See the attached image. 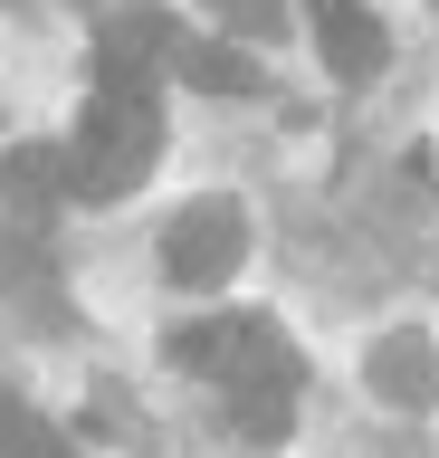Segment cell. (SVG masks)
<instances>
[{"instance_id": "7a4b0ae2", "label": "cell", "mask_w": 439, "mask_h": 458, "mask_svg": "<svg viewBox=\"0 0 439 458\" xmlns=\"http://www.w3.org/2000/svg\"><path fill=\"white\" fill-rule=\"evenodd\" d=\"M153 153H163L153 86H96L87 114H77V143H67V191L77 200H124V191H144Z\"/></svg>"}, {"instance_id": "8992f818", "label": "cell", "mask_w": 439, "mask_h": 458, "mask_svg": "<svg viewBox=\"0 0 439 458\" xmlns=\"http://www.w3.org/2000/svg\"><path fill=\"white\" fill-rule=\"evenodd\" d=\"M316 10V48L334 77H382V57H392V38H382V20L363 10V0H306Z\"/></svg>"}, {"instance_id": "ba28073f", "label": "cell", "mask_w": 439, "mask_h": 458, "mask_svg": "<svg viewBox=\"0 0 439 458\" xmlns=\"http://www.w3.org/2000/svg\"><path fill=\"white\" fill-rule=\"evenodd\" d=\"M173 77H191L201 96H249V86H258V57H249V48H220V38H182V48H173Z\"/></svg>"}, {"instance_id": "9c48e42d", "label": "cell", "mask_w": 439, "mask_h": 458, "mask_svg": "<svg viewBox=\"0 0 439 458\" xmlns=\"http://www.w3.org/2000/svg\"><path fill=\"white\" fill-rule=\"evenodd\" d=\"M0 458H77V449H67V439L38 420L20 392H0Z\"/></svg>"}, {"instance_id": "5b68a950", "label": "cell", "mask_w": 439, "mask_h": 458, "mask_svg": "<svg viewBox=\"0 0 439 458\" xmlns=\"http://www.w3.org/2000/svg\"><path fill=\"white\" fill-rule=\"evenodd\" d=\"M363 382H373L382 411H430L439 401V344L430 335H382L373 363H363Z\"/></svg>"}, {"instance_id": "52a82bcc", "label": "cell", "mask_w": 439, "mask_h": 458, "mask_svg": "<svg viewBox=\"0 0 439 458\" xmlns=\"http://www.w3.org/2000/svg\"><path fill=\"white\" fill-rule=\"evenodd\" d=\"M67 191V143H30V153H10L0 172V200H10V220L20 229H48V200Z\"/></svg>"}, {"instance_id": "30bf717a", "label": "cell", "mask_w": 439, "mask_h": 458, "mask_svg": "<svg viewBox=\"0 0 439 458\" xmlns=\"http://www.w3.org/2000/svg\"><path fill=\"white\" fill-rule=\"evenodd\" d=\"M201 10L230 29V38H258V48H267V38H287V0H201Z\"/></svg>"}, {"instance_id": "3957f363", "label": "cell", "mask_w": 439, "mask_h": 458, "mask_svg": "<svg viewBox=\"0 0 439 458\" xmlns=\"http://www.w3.org/2000/svg\"><path fill=\"white\" fill-rule=\"evenodd\" d=\"M239 258H249V210L230 191H201L163 220V277L173 286H230Z\"/></svg>"}, {"instance_id": "6da1fadb", "label": "cell", "mask_w": 439, "mask_h": 458, "mask_svg": "<svg viewBox=\"0 0 439 458\" xmlns=\"http://www.w3.org/2000/svg\"><path fill=\"white\" fill-rule=\"evenodd\" d=\"M173 363L201 372L210 392H220V411H230L239 439H258V449L287 439L306 363H296V344L277 335L267 315H201V325H182V335H173Z\"/></svg>"}, {"instance_id": "277c9868", "label": "cell", "mask_w": 439, "mask_h": 458, "mask_svg": "<svg viewBox=\"0 0 439 458\" xmlns=\"http://www.w3.org/2000/svg\"><path fill=\"white\" fill-rule=\"evenodd\" d=\"M182 48V20L163 0H106L96 10V77L106 86H153Z\"/></svg>"}]
</instances>
